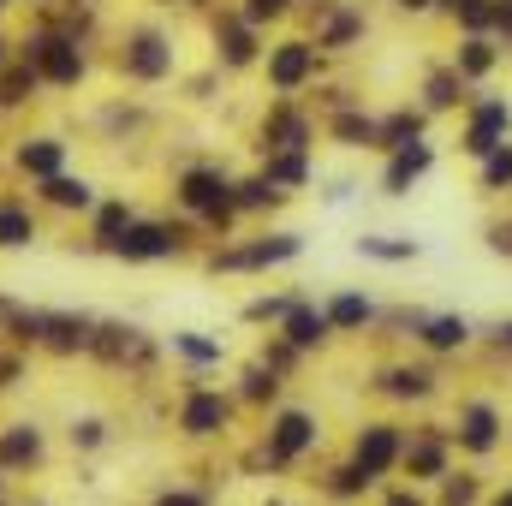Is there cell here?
I'll list each match as a JSON object with an SVG mask.
<instances>
[{
    "label": "cell",
    "mask_w": 512,
    "mask_h": 506,
    "mask_svg": "<svg viewBox=\"0 0 512 506\" xmlns=\"http://www.w3.org/2000/svg\"><path fill=\"white\" fill-rule=\"evenodd\" d=\"M387 387L411 399V393H429V376H423V370H393V376H387Z\"/></svg>",
    "instance_id": "25"
},
{
    "label": "cell",
    "mask_w": 512,
    "mask_h": 506,
    "mask_svg": "<svg viewBox=\"0 0 512 506\" xmlns=\"http://www.w3.org/2000/svg\"><path fill=\"white\" fill-rule=\"evenodd\" d=\"M0 6H12V0H0Z\"/></svg>",
    "instance_id": "41"
},
{
    "label": "cell",
    "mask_w": 512,
    "mask_h": 506,
    "mask_svg": "<svg viewBox=\"0 0 512 506\" xmlns=\"http://www.w3.org/2000/svg\"><path fill=\"white\" fill-rule=\"evenodd\" d=\"M36 340L54 352H84L90 346V322L84 316H36Z\"/></svg>",
    "instance_id": "5"
},
{
    "label": "cell",
    "mask_w": 512,
    "mask_h": 506,
    "mask_svg": "<svg viewBox=\"0 0 512 506\" xmlns=\"http://www.w3.org/2000/svg\"><path fill=\"white\" fill-rule=\"evenodd\" d=\"M102 417H84V423H72V447H102Z\"/></svg>",
    "instance_id": "26"
},
{
    "label": "cell",
    "mask_w": 512,
    "mask_h": 506,
    "mask_svg": "<svg viewBox=\"0 0 512 506\" xmlns=\"http://www.w3.org/2000/svg\"><path fill=\"white\" fill-rule=\"evenodd\" d=\"M280 12H286V0H251V6H245V18H251V24H262V18H280Z\"/></svg>",
    "instance_id": "29"
},
{
    "label": "cell",
    "mask_w": 512,
    "mask_h": 506,
    "mask_svg": "<svg viewBox=\"0 0 512 506\" xmlns=\"http://www.w3.org/2000/svg\"><path fill=\"white\" fill-rule=\"evenodd\" d=\"M60 161H66V143H60V137H24V143H18V167H24L30 179H54Z\"/></svg>",
    "instance_id": "6"
},
{
    "label": "cell",
    "mask_w": 512,
    "mask_h": 506,
    "mask_svg": "<svg viewBox=\"0 0 512 506\" xmlns=\"http://www.w3.org/2000/svg\"><path fill=\"white\" fill-rule=\"evenodd\" d=\"M36 239V221H30V209H18V203H0V251H18V245H30Z\"/></svg>",
    "instance_id": "15"
},
{
    "label": "cell",
    "mask_w": 512,
    "mask_h": 506,
    "mask_svg": "<svg viewBox=\"0 0 512 506\" xmlns=\"http://www.w3.org/2000/svg\"><path fill=\"white\" fill-rule=\"evenodd\" d=\"M501 126H507V108H501V102H489V108L477 114L471 137H465V149H471V155H495V137H501Z\"/></svg>",
    "instance_id": "14"
},
{
    "label": "cell",
    "mask_w": 512,
    "mask_h": 506,
    "mask_svg": "<svg viewBox=\"0 0 512 506\" xmlns=\"http://www.w3.org/2000/svg\"><path fill=\"white\" fill-rule=\"evenodd\" d=\"M30 90H36V72H30V66L6 72V78H0V108H18V102H30Z\"/></svg>",
    "instance_id": "21"
},
{
    "label": "cell",
    "mask_w": 512,
    "mask_h": 506,
    "mask_svg": "<svg viewBox=\"0 0 512 506\" xmlns=\"http://www.w3.org/2000/svg\"><path fill=\"white\" fill-rule=\"evenodd\" d=\"M316 441V423L304 417V411H286L280 423H274V459H292V453H304Z\"/></svg>",
    "instance_id": "10"
},
{
    "label": "cell",
    "mask_w": 512,
    "mask_h": 506,
    "mask_svg": "<svg viewBox=\"0 0 512 506\" xmlns=\"http://www.w3.org/2000/svg\"><path fill=\"white\" fill-rule=\"evenodd\" d=\"M286 340L304 352V346H322L328 340V316L322 310H286Z\"/></svg>",
    "instance_id": "13"
},
{
    "label": "cell",
    "mask_w": 512,
    "mask_h": 506,
    "mask_svg": "<svg viewBox=\"0 0 512 506\" xmlns=\"http://www.w3.org/2000/svg\"><path fill=\"white\" fill-rule=\"evenodd\" d=\"M465 72H489V48H483V42L465 48Z\"/></svg>",
    "instance_id": "32"
},
{
    "label": "cell",
    "mask_w": 512,
    "mask_h": 506,
    "mask_svg": "<svg viewBox=\"0 0 512 506\" xmlns=\"http://www.w3.org/2000/svg\"><path fill=\"white\" fill-rule=\"evenodd\" d=\"M501 334H507V346H512V328H501Z\"/></svg>",
    "instance_id": "40"
},
{
    "label": "cell",
    "mask_w": 512,
    "mask_h": 506,
    "mask_svg": "<svg viewBox=\"0 0 512 506\" xmlns=\"http://www.w3.org/2000/svg\"><path fill=\"white\" fill-rule=\"evenodd\" d=\"M114 256H126V262H155V256H173V227L131 221L126 233H120V245H114Z\"/></svg>",
    "instance_id": "3"
},
{
    "label": "cell",
    "mask_w": 512,
    "mask_h": 506,
    "mask_svg": "<svg viewBox=\"0 0 512 506\" xmlns=\"http://www.w3.org/2000/svg\"><path fill=\"white\" fill-rule=\"evenodd\" d=\"M387 506H423V501H417V495H393Z\"/></svg>",
    "instance_id": "37"
},
{
    "label": "cell",
    "mask_w": 512,
    "mask_h": 506,
    "mask_svg": "<svg viewBox=\"0 0 512 506\" xmlns=\"http://www.w3.org/2000/svg\"><path fill=\"white\" fill-rule=\"evenodd\" d=\"M24 66H30L36 78L60 84V90H72V84L84 78V54H78V42H66V36H36V42L24 48Z\"/></svg>",
    "instance_id": "1"
},
{
    "label": "cell",
    "mask_w": 512,
    "mask_h": 506,
    "mask_svg": "<svg viewBox=\"0 0 512 506\" xmlns=\"http://www.w3.org/2000/svg\"><path fill=\"white\" fill-rule=\"evenodd\" d=\"M310 66H316V48H310V42H286V48H274L268 78H274L280 90H298V84L310 78Z\"/></svg>",
    "instance_id": "4"
},
{
    "label": "cell",
    "mask_w": 512,
    "mask_h": 506,
    "mask_svg": "<svg viewBox=\"0 0 512 506\" xmlns=\"http://www.w3.org/2000/svg\"><path fill=\"white\" fill-rule=\"evenodd\" d=\"M36 459H42V429L36 423H12L0 435V471L6 465H36Z\"/></svg>",
    "instance_id": "8"
},
{
    "label": "cell",
    "mask_w": 512,
    "mask_h": 506,
    "mask_svg": "<svg viewBox=\"0 0 512 506\" xmlns=\"http://www.w3.org/2000/svg\"><path fill=\"white\" fill-rule=\"evenodd\" d=\"M512 179V149H501V155H489V185H507Z\"/></svg>",
    "instance_id": "30"
},
{
    "label": "cell",
    "mask_w": 512,
    "mask_h": 506,
    "mask_svg": "<svg viewBox=\"0 0 512 506\" xmlns=\"http://www.w3.org/2000/svg\"><path fill=\"white\" fill-rule=\"evenodd\" d=\"M42 197H48L54 209H90V203H96L90 179H72V173H54V179H42Z\"/></svg>",
    "instance_id": "11"
},
{
    "label": "cell",
    "mask_w": 512,
    "mask_h": 506,
    "mask_svg": "<svg viewBox=\"0 0 512 506\" xmlns=\"http://www.w3.org/2000/svg\"><path fill=\"white\" fill-rule=\"evenodd\" d=\"M227 60H233V66H245V60H251V36H245V30H233V36H227Z\"/></svg>",
    "instance_id": "31"
},
{
    "label": "cell",
    "mask_w": 512,
    "mask_h": 506,
    "mask_svg": "<svg viewBox=\"0 0 512 506\" xmlns=\"http://www.w3.org/2000/svg\"><path fill=\"white\" fill-rule=\"evenodd\" d=\"M0 48H6V42H0ZM0 60H6V54H0Z\"/></svg>",
    "instance_id": "42"
},
{
    "label": "cell",
    "mask_w": 512,
    "mask_h": 506,
    "mask_svg": "<svg viewBox=\"0 0 512 506\" xmlns=\"http://www.w3.org/2000/svg\"><path fill=\"white\" fill-rule=\"evenodd\" d=\"M465 441L483 453V447H495V411L489 405H477V411H465Z\"/></svg>",
    "instance_id": "20"
},
{
    "label": "cell",
    "mask_w": 512,
    "mask_h": 506,
    "mask_svg": "<svg viewBox=\"0 0 512 506\" xmlns=\"http://www.w3.org/2000/svg\"><path fill=\"white\" fill-rule=\"evenodd\" d=\"M399 6H405V12H423V6H429V0H399Z\"/></svg>",
    "instance_id": "38"
},
{
    "label": "cell",
    "mask_w": 512,
    "mask_h": 506,
    "mask_svg": "<svg viewBox=\"0 0 512 506\" xmlns=\"http://www.w3.org/2000/svg\"><path fill=\"white\" fill-rule=\"evenodd\" d=\"M274 387H280V381H274V370H251V376H245V393H251V399H268Z\"/></svg>",
    "instance_id": "27"
},
{
    "label": "cell",
    "mask_w": 512,
    "mask_h": 506,
    "mask_svg": "<svg viewBox=\"0 0 512 506\" xmlns=\"http://www.w3.org/2000/svg\"><path fill=\"white\" fill-rule=\"evenodd\" d=\"M179 423H185L191 435H215V429L227 423V399H221V393H191V399H185V417H179Z\"/></svg>",
    "instance_id": "9"
},
{
    "label": "cell",
    "mask_w": 512,
    "mask_h": 506,
    "mask_svg": "<svg viewBox=\"0 0 512 506\" xmlns=\"http://www.w3.org/2000/svg\"><path fill=\"white\" fill-rule=\"evenodd\" d=\"M393 459H399V435L382 429V423H376V429H364V441H358V471H364V477H382Z\"/></svg>",
    "instance_id": "7"
},
{
    "label": "cell",
    "mask_w": 512,
    "mask_h": 506,
    "mask_svg": "<svg viewBox=\"0 0 512 506\" xmlns=\"http://www.w3.org/2000/svg\"><path fill=\"white\" fill-rule=\"evenodd\" d=\"M495 506H512V495H501V501H495Z\"/></svg>",
    "instance_id": "39"
},
{
    "label": "cell",
    "mask_w": 512,
    "mask_h": 506,
    "mask_svg": "<svg viewBox=\"0 0 512 506\" xmlns=\"http://www.w3.org/2000/svg\"><path fill=\"white\" fill-rule=\"evenodd\" d=\"M489 18H495L501 30H512V0H501V6H489Z\"/></svg>",
    "instance_id": "36"
},
{
    "label": "cell",
    "mask_w": 512,
    "mask_h": 506,
    "mask_svg": "<svg viewBox=\"0 0 512 506\" xmlns=\"http://www.w3.org/2000/svg\"><path fill=\"white\" fill-rule=\"evenodd\" d=\"M179 197H185V209H197V215H209V221H227V209H233V185H227L221 173H209V167L185 173V179H179Z\"/></svg>",
    "instance_id": "2"
},
{
    "label": "cell",
    "mask_w": 512,
    "mask_h": 506,
    "mask_svg": "<svg viewBox=\"0 0 512 506\" xmlns=\"http://www.w3.org/2000/svg\"><path fill=\"white\" fill-rule=\"evenodd\" d=\"M453 6L465 12V24H483V18H489V6H483V0H453Z\"/></svg>",
    "instance_id": "34"
},
{
    "label": "cell",
    "mask_w": 512,
    "mask_h": 506,
    "mask_svg": "<svg viewBox=\"0 0 512 506\" xmlns=\"http://www.w3.org/2000/svg\"><path fill=\"white\" fill-rule=\"evenodd\" d=\"M155 506H203V495H185V489H173V495H161Z\"/></svg>",
    "instance_id": "35"
},
{
    "label": "cell",
    "mask_w": 512,
    "mask_h": 506,
    "mask_svg": "<svg viewBox=\"0 0 512 506\" xmlns=\"http://www.w3.org/2000/svg\"><path fill=\"white\" fill-rule=\"evenodd\" d=\"M173 346H179L185 358H197V364H209V358H221V346H215V340H197V334H179Z\"/></svg>",
    "instance_id": "24"
},
{
    "label": "cell",
    "mask_w": 512,
    "mask_h": 506,
    "mask_svg": "<svg viewBox=\"0 0 512 506\" xmlns=\"http://www.w3.org/2000/svg\"><path fill=\"white\" fill-rule=\"evenodd\" d=\"M358 251H370V256H387V262H405V256H411V245H382V239H364Z\"/></svg>",
    "instance_id": "28"
},
{
    "label": "cell",
    "mask_w": 512,
    "mask_h": 506,
    "mask_svg": "<svg viewBox=\"0 0 512 506\" xmlns=\"http://www.w3.org/2000/svg\"><path fill=\"white\" fill-rule=\"evenodd\" d=\"M358 322H370V304H364L358 292H340V298L328 304V328H358Z\"/></svg>",
    "instance_id": "17"
},
{
    "label": "cell",
    "mask_w": 512,
    "mask_h": 506,
    "mask_svg": "<svg viewBox=\"0 0 512 506\" xmlns=\"http://www.w3.org/2000/svg\"><path fill=\"white\" fill-rule=\"evenodd\" d=\"M126 227H131V209H126V203H108V209L96 215V239H102L108 251L120 245V233H126Z\"/></svg>",
    "instance_id": "18"
},
{
    "label": "cell",
    "mask_w": 512,
    "mask_h": 506,
    "mask_svg": "<svg viewBox=\"0 0 512 506\" xmlns=\"http://www.w3.org/2000/svg\"><path fill=\"white\" fill-rule=\"evenodd\" d=\"M423 167H429V149H399V155H393V167H387V191L399 197V191H405Z\"/></svg>",
    "instance_id": "16"
},
{
    "label": "cell",
    "mask_w": 512,
    "mask_h": 506,
    "mask_svg": "<svg viewBox=\"0 0 512 506\" xmlns=\"http://www.w3.org/2000/svg\"><path fill=\"white\" fill-rule=\"evenodd\" d=\"M173 60H167V42L161 36H137L131 42V54H126V72H137V78H161Z\"/></svg>",
    "instance_id": "12"
},
{
    "label": "cell",
    "mask_w": 512,
    "mask_h": 506,
    "mask_svg": "<svg viewBox=\"0 0 512 506\" xmlns=\"http://www.w3.org/2000/svg\"><path fill=\"white\" fill-rule=\"evenodd\" d=\"M423 340H429L435 352H447V346H465V322H459V316H435V322L423 328Z\"/></svg>",
    "instance_id": "19"
},
{
    "label": "cell",
    "mask_w": 512,
    "mask_h": 506,
    "mask_svg": "<svg viewBox=\"0 0 512 506\" xmlns=\"http://www.w3.org/2000/svg\"><path fill=\"white\" fill-rule=\"evenodd\" d=\"M274 197H280V191H274L268 179H251V185H239V197H233V203H239V209H268Z\"/></svg>",
    "instance_id": "22"
},
{
    "label": "cell",
    "mask_w": 512,
    "mask_h": 506,
    "mask_svg": "<svg viewBox=\"0 0 512 506\" xmlns=\"http://www.w3.org/2000/svg\"><path fill=\"white\" fill-rule=\"evenodd\" d=\"M411 465H417V471H441V453H435V447H417Z\"/></svg>",
    "instance_id": "33"
},
{
    "label": "cell",
    "mask_w": 512,
    "mask_h": 506,
    "mask_svg": "<svg viewBox=\"0 0 512 506\" xmlns=\"http://www.w3.org/2000/svg\"><path fill=\"white\" fill-rule=\"evenodd\" d=\"M304 179V155H280L268 161V185H298Z\"/></svg>",
    "instance_id": "23"
}]
</instances>
